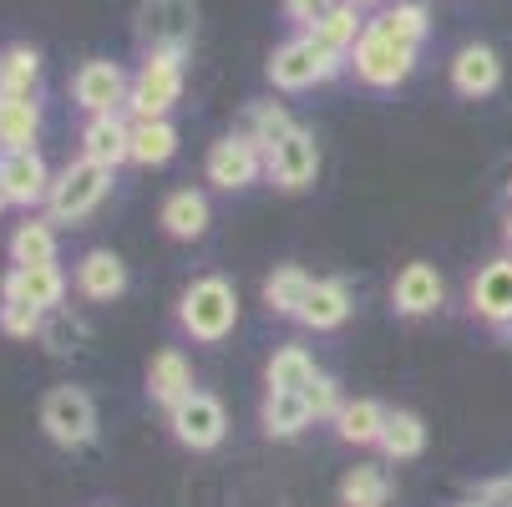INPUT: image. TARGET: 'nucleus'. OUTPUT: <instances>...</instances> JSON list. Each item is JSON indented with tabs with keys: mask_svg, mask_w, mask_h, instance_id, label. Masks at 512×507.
Returning a JSON list of instances; mask_svg holds the SVG:
<instances>
[{
	"mask_svg": "<svg viewBox=\"0 0 512 507\" xmlns=\"http://www.w3.org/2000/svg\"><path fill=\"white\" fill-rule=\"evenodd\" d=\"M178 325H183V335L198 340V345L229 340L234 325H239V289H234L224 274H198V279L183 289V300H178Z\"/></svg>",
	"mask_w": 512,
	"mask_h": 507,
	"instance_id": "f257e3e1",
	"label": "nucleus"
},
{
	"mask_svg": "<svg viewBox=\"0 0 512 507\" xmlns=\"http://www.w3.org/2000/svg\"><path fill=\"white\" fill-rule=\"evenodd\" d=\"M345 66H350V61L335 56L320 36L300 31V36H289V41L269 56V82H274L279 92H310V87L335 82Z\"/></svg>",
	"mask_w": 512,
	"mask_h": 507,
	"instance_id": "f03ea898",
	"label": "nucleus"
},
{
	"mask_svg": "<svg viewBox=\"0 0 512 507\" xmlns=\"http://www.w3.org/2000/svg\"><path fill=\"white\" fill-rule=\"evenodd\" d=\"M107 193H112V168H102L92 158H77V163H66L56 173L51 198H46V219L77 229L82 219H92V213L107 203Z\"/></svg>",
	"mask_w": 512,
	"mask_h": 507,
	"instance_id": "7ed1b4c3",
	"label": "nucleus"
},
{
	"mask_svg": "<svg viewBox=\"0 0 512 507\" xmlns=\"http://www.w3.org/2000/svg\"><path fill=\"white\" fill-rule=\"evenodd\" d=\"M183 97V56L178 51H148L142 66L132 71V92H127V112L132 122H153L168 117Z\"/></svg>",
	"mask_w": 512,
	"mask_h": 507,
	"instance_id": "20e7f679",
	"label": "nucleus"
},
{
	"mask_svg": "<svg viewBox=\"0 0 512 507\" xmlns=\"http://www.w3.org/2000/svg\"><path fill=\"white\" fill-rule=\"evenodd\" d=\"M97 401L82 386H51L41 396V431L61 452H82L97 442Z\"/></svg>",
	"mask_w": 512,
	"mask_h": 507,
	"instance_id": "39448f33",
	"label": "nucleus"
},
{
	"mask_svg": "<svg viewBox=\"0 0 512 507\" xmlns=\"http://www.w3.org/2000/svg\"><path fill=\"white\" fill-rule=\"evenodd\" d=\"M350 71H355V82L391 92V87H401L411 71H416V46L386 36L376 21H365V36H360L355 51H350Z\"/></svg>",
	"mask_w": 512,
	"mask_h": 507,
	"instance_id": "423d86ee",
	"label": "nucleus"
},
{
	"mask_svg": "<svg viewBox=\"0 0 512 507\" xmlns=\"http://www.w3.org/2000/svg\"><path fill=\"white\" fill-rule=\"evenodd\" d=\"M132 31H137L142 56H148V51L188 56V46L198 36V6H193V0H142L137 16H132Z\"/></svg>",
	"mask_w": 512,
	"mask_h": 507,
	"instance_id": "0eeeda50",
	"label": "nucleus"
},
{
	"mask_svg": "<svg viewBox=\"0 0 512 507\" xmlns=\"http://www.w3.org/2000/svg\"><path fill=\"white\" fill-rule=\"evenodd\" d=\"M168 426L188 452H213L229 437V411L213 391H188L178 406H168Z\"/></svg>",
	"mask_w": 512,
	"mask_h": 507,
	"instance_id": "6e6552de",
	"label": "nucleus"
},
{
	"mask_svg": "<svg viewBox=\"0 0 512 507\" xmlns=\"http://www.w3.org/2000/svg\"><path fill=\"white\" fill-rule=\"evenodd\" d=\"M264 178L284 193H305L315 178H320V142L310 127H295L284 132L274 148L264 153Z\"/></svg>",
	"mask_w": 512,
	"mask_h": 507,
	"instance_id": "1a4fd4ad",
	"label": "nucleus"
},
{
	"mask_svg": "<svg viewBox=\"0 0 512 507\" xmlns=\"http://www.w3.org/2000/svg\"><path fill=\"white\" fill-rule=\"evenodd\" d=\"M203 173L213 188H224V193H244L264 178V148H254V142L244 132H229V137H218L208 158H203Z\"/></svg>",
	"mask_w": 512,
	"mask_h": 507,
	"instance_id": "9d476101",
	"label": "nucleus"
},
{
	"mask_svg": "<svg viewBox=\"0 0 512 507\" xmlns=\"http://www.w3.org/2000/svg\"><path fill=\"white\" fill-rule=\"evenodd\" d=\"M127 92H132V77L117 66V61H82L77 77H71V102H77L87 117H102V112H122L127 107Z\"/></svg>",
	"mask_w": 512,
	"mask_h": 507,
	"instance_id": "9b49d317",
	"label": "nucleus"
},
{
	"mask_svg": "<svg viewBox=\"0 0 512 507\" xmlns=\"http://www.w3.org/2000/svg\"><path fill=\"white\" fill-rule=\"evenodd\" d=\"M0 183H6V193H11V208L31 213L51 198L56 173L46 168V158L36 148H11V153H0Z\"/></svg>",
	"mask_w": 512,
	"mask_h": 507,
	"instance_id": "f8f14e48",
	"label": "nucleus"
},
{
	"mask_svg": "<svg viewBox=\"0 0 512 507\" xmlns=\"http://www.w3.org/2000/svg\"><path fill=\"white\" fill-rule=\"evenodd\" d=\"M66 300V274L56 264H41V269H6V279H0V305H26V310H61Z\"/></svg>",
	"mask_w": 512,
	"mask_h": 507,
	"instance_id": "ddd939ff",
	"label": "nucleus"
},
{
	"mask_svg": "<svg viewBox=\"0 0 512 507\" xmlns=\"http://www.w3.org/2000/svg\"><path fill=\"white\" fill-rule=\"evenodd\" d=\"M391 305H396V315H406V320L436 315V310L447 305V279L436 274V264L411 259V264L396 274V284H391Z\"/></svg>",
	"mask_w": 512,
	"mask_h": 507,
	"instance_id": "4468645a",
	"label": "nucleus"
},
{
	"mask_svg": "<svg viewBox=\"0 0 512 507\" xmlns=\"http://www.w3.org/2000/svg\"><path fill=\"white\" fill-rule=\"evenodd\" d=\"M467 300H472V315H477V320H487V325L502 330V335L512 330V254L482 264V274H477L472 289H467Z\"/></svg>",
	"mask_w": 512,
	"mask_h": 507,
	"instance_id": "2eb2a0df",
	"label": "nucleus"
},
{
	"mask_svg": "<svg viewBox=\"0 0 512 507\" xmlns=\"http://www.w3.org/2000/svg\"><path fill=\"white\" fill-rule=\"evenodd\" d=\"M71 284H77V295L92 300V305H112L127 295V264L112 254V249H92L77 259V274H71Z\"/></svg>",
	"mask_w": 512,
	"mask_h": 507,
	"instance_id": "dca6fc26",
	"label": "nucleus"
},
{
	"mask_svg": "<svg viewBox=\"0 0 512 507\" xmlns=\"http://www.w3.org/2000/svg\"><path fill=\"white\" fill-rule=\"evenodd\" d=\"M497 87H502V56H497L492 46L472 41V46H462V51L452 56V92H457V97L477 102V97H492Z\"/></svg>",
	"mask_w": 512,
	"mask_h": 507,
	"instance_id": "f3484780",
	"label": "nucleus"
},
{
	"mask_svg": "<svg viewBox=\"0 0 512 507\" xmlns=\"http://www.w3.org/2000/svg\"><path fill=\"white\" fill-rule=\"evenodd\" d=\"M82 158L102 163V168H122L132 163V122L122 112H102V117H87L82 127Z\"/></svg>",
	"mask_w": 512,
	"mask_h": 507,
	"instance_id": "a211bd4d",
	"label": "nucleus"
},
{
	"mask_svg": "<svg viewBox=\"0 0 512 507\" xmlns=\"http://www.w3.org/2000/svg\"><path fill=\"white\" fill-rule=\"evenodd\" d=\"M158 224L173 234V239H203L208 234V224H213V208H208V193H198V188H173L168 198H163V213H158Z\"/></svg>",
	"mask_w": 512,
	"mask_h": 507,
	"instance_id": "6ab92c4d",
	"label": "nucleus"
},
{
	"mask_svg": "<svg viewBox=\"0 0 512 507\" xmlns=\"http://www.w3.org/2000/svg\"><path fill=\"white\" fill-rule=\"evenodd\" d=\"M355 310V295H350V284L345 279H315L310 289V300L300 310V325L305 330H340Z\"/></svg>",
	"mask_w": 512,
	"mask_h": 507,
	"instance_id": "aec40b11",
	"label": "nucleus"
},
{
	"mask_svg": "<svg viewBox=\"0 0 512 507\" xmlns=\"http://www.w3.org/2000/svg\"><path fill=\"white\" fill-rule=\"evenodd\" d=\"M188 391H198V386H193V366H188V355H183V350H173V345H168V350H158V355H153V366H148V396L168 411V406H178Z\"/></svg>",
	"mask_w": 512,
	"mask_h": 507,
	"instance_id": "412c9836",
	"label": "nucleus"
},
{
	"mask_svg": "<svg viewBox=\"0 0 512 507\" xmlns=\"http://www.w3.org/2000/svg\"><path fill=\"white\" fill-rule=\"evenodd\" d=\"M386 416H391V411H386L381 401H371V396H355V401H345V406H340L335 431H340V442H350V447H381Z\"/></svg>",
	"mask_w": 512,
	"mask_h": 507,
	"instance_id": "4be33fe9",
	"label": "nucleus"
},
{
	"mask_svg": "<svg viewBox=\"0 0 512 507\" xmlns=\"http://www.w3.org/2000/svg\"><path fill=\"white\" fill-rule=\"evenodd\" d=\"M310 289H315V274H305L300 264H279V269L264 279V305H269V315L300 320V310H305V300H310Z\"/></svg>",
	"mask_w": 512,
	"mask_h": 507,
	"instance_id": "5701e85b",
	"label": "nucleus"
},
{
	"mask_svg": "<svg viewBox=\"0 0 512 507\" xmlns=\"http://www.w3.org/2000/svg\"><path fill=\"white\" fill-rule=\"evenodd\" d=\"M11 264H16V269L56 264V224H51V219H36V213H26V219L16 224V234H11Z\"/></svg>",
	"mask_w": 512,
	"mask_h": 507,
	"instance_id": "b1692460",
	"label": "nucleus"
},
{
	"mask_svg": "<svg viewBox=\"0 0 512 507\" xmlns=\"http://www.w3.org/2000/svg\"><path fill=\"white\" fill-rule=\"evenodd\" d=\"M41 137V102L36 97H0V153L36 148Z\"/></svg>",
	"mask_w": 512,
	"mask_h": 507,
	"instance_id": "393cba45",
	"label": "nucleus"
},
{
	"mask_svg": "<svg viewBox=\"0 0 512 507\" xmlns=\"http://www.w3.org/2000/svg\"><path fill=\"white\" fill-rule=\"evenodd\" d=\"M173 153H178V127L168 117L132 122V163L137 168H163V163H173Z\"/></svg>",
	"mask_w": 512,
	"mask_h": 507,
	"instance_id": "a878e982",
	"label": "nucleus"
},
{
	"mask_svg": "<svg viewBox=\"0 0 512 507\" xmlns=\"http://www.w3.org/2000/svg\"><path fill=\"white\" fill-rule=\"evenodd\" d=\"M259 421H264L269 437L289 442V437H300V431H305L315 416H310V406H305V396H300V391H269V396H264Z\"/></svg>",
	"mask_w": 512,
	"mask_h": 507,
	"instance_id": "bb28decb",
	"label": "nucleus"
},
{
	"mask_svg": "<svg viewBox=\"0 0 512 507\" xmlns=\"http://www.w3.org/2000/svg\"><path fill=\"white\" fill-rule=\"evenodd\" d=\"M315 376H320V366H315V355L305 345H279L269 355V371H264L269 391H305Z\"/></svg>",
	"mask_w": 512,
	"mask_h": 507,
	"instance_id": "cd10ccee",
	"label": "nucleus"
},
{
	"mask_svg": "<svg viewBox=\"0 0 512 507\" xmlns=\"http://www.w3.org/2000/svg\"><path fill=\"white\" fill-rule=\"evenodd\" d=\"M41 92V56L31 46L0 51V97H36Z\"/></svg>",
	"mask_w": 512,
	"mask_h": 507,
	"instance_id": "c85d7f7f",
	"label": "nucleus"
},
{
	"mask_svg": "<svg viewBox=\"0 0 512 507\" xmlns=\"http://www.w3.org/2000/svg\"><path fill=\"white\" fill-rule=\"evenodd\" d=\"M381 452L391 462H411L426 452V421L416 411H391L386 416V431H381Z\"/></svg>",
	"mask_w": 512,
	"mask_h": 507,
	"instance_id": "c756f323",
	"label": "nucleus"
},
{
	"mask_svg": "<svg viewBox=\"0 0 512 507\" xmlns=\"http://www.w3.org/2000/svg\"><path fill=\"white\" fill-rule=\"evenodd\" d=\"M386 497H391V477H386V467H350L345 477H340V502L345 507H386Z\"/></svg>",
	"mask_w": 512,
	"mask_h": 507,
	"instance_id": "7c9ffc66",
	"label": "nucleus"
},
{
	"mask_svg": "<svg viewBox=\"0 0 512 507\" xmlns=\"http://www.w3.org/2000/svg\"><path fill=\"white\" fill-rule=\"evenodd\" d=\"M295 127H300V122L289 117V112H284L279 102H254V107L244 112V127H239V132H244V137L254 142V148H264V153H269L274 142H279L284 132H295Z\"/></svg>",
	"mask_w": 512,
	"mask_h": 507,
	"instance_id": "2f4dec72",
	"label": "nucleus"
},
{
	"mask_svg": "<svg viewBox=\"0 0 512 507\" xmlns=\"http://www.w3.org/2000/svg\"><path fill=\"white\" fill-rule=\"evenodd\" d=\"M310 36H320L335 56H345L350 61V51H355V41L365 36V21H360V6H345V0H340V6H330V16L310 31Z\"/></svg>",
	"mask_w": 512,
	"mask_h": 507,
	"instance_id": "473e14b6",
	"label": "nucleus"
},
{
	"mask_svg": "<svg viewBox=\"0 0 512 507\" xmlns=\"http://www.w3.org/2000/svg\"><path fill=\"white\" fill-rule=\"evenodd\" d=\"M376 26H381L386 36H396V41H406V46L421 51V41H426V31H431V16H426V6H416V0H401V6H391V11L376 16Z\"/></svg>",
	"mask_w": 512,
	"mask_h": 507,
	"instance_id": "72a5a7b5",
	"label": "nucleus"
},
{
	"mask_svg": "<svg viewBox=\"0 0 512 507\" xmlns=\"http://www.w3.org/2000/svg\"><path fill=\"white\" fill-rule=\"evenodd\" d=\"M300 396H305V406H310V416H315V421H335V416H340V406H345V396H340L335 376H325V371H320Z\"/></svg>",
	"mask_w": 512,
	"mask_h": 507,
	"instance_id": "f704fd0d",
	"label": "nucleus"
},
{
	"mask_svg": "<svg viewBox=\"0 0 512 507\" xmlns=\"http://www.w3.org/2000/svg\"><path fill=\"white\" fill-rule=\"evenodd\" d=\"M41 330H46V315H41V310L0 305V335H11V340H36Z\"/></svg>",
	"mask_w": 512,
	"mask_h": 507,
	"instance_id": "c9c22d12",
	"label": "nucleus"
},
{
	"mask_svg": "<svg viewBox=\"0 0 512 507\" xmlns=\"http://www.w3.org/2000/svg\"><path fill=\"white\" fill-rule=\"evenodd\" d=\"M82 335H87V330H82L77 320H71L66 310H51V315H46V330H41V340H46V345H51L56 355H71V350H77V340H82Z\"/></svg>",
	"mask_w": 512,
	"mask_h": 507,
	"instance_id": "e433bc0d",
	"label": "nucleus"
},
{
	"mask_svg": "<svg viewBox=\"0 0 512 507\" xmlns=\"http://www.w3.org/2000/svg\"><path fill=\"white\" fill-rule=\"evenodd\" d=\"M330 6H340V0H284V16L295 21L300 31H315L330 16Z\"/></svg>",
	"mask_w": 512,
	"mask_h": 507,
	"instance_id": "4c0bfd02",
	"label": "nucleus"
},
{
	"mask_svg": "<svg viewBox=\"0 0 512 507\" xmlns=\"http://www.w3.org/2000/svg\"><path fill=\"white\" fill-rule=\"evenodd\" d=\"M477 497H482L487 507H512V477H492V482H482Z\"/></svg>",
	"mask_w": 512,
	"mask_h": 507,
	"instance_id": "58836bf2",
	"label": "nucleus"
},
{
	"mask_svg": "<svg viewBox=\"0 0 512 507\" xmlns=\"http://www.w3.org/2000/svg\"><path fill=\"white\" fill-rule=\"evenodd\" d=\"M11 208V193H6V183H0V213H6Z\"/></svg>",
	"mask_w": 512,
	"mask_h": 507,
	"instance_id": "ea45409f",
	"label": "nucleus"
},
{
	"mask_svg": "<svg viewBox=\"0 0 512 507\" xmlns=\"http://www.w3.org/2000/svg\"><path fill=\"white\" fill-rule=\"evenodd\" d=\"M345 6H360L365 11V6H376V0H345Z\"/></svg>",
	"mask_w": 512,
	"mask_h": 507,
	"instance_id": "a19ab883",
	"label": "nucleus"
},
{
	"mask_svg": "<svg viewBox=\"0 0 512 507\" xmlns=\"http://www.w3.org/2000/svg\"><path fill=\"white\" fill-rule=\"evenodd\" d=\"M462 507H487V502H482V497H472V502H462Z\"/></svg>",
	"mask_w": 512,
	"mask_h": 507,
	"instance_id": "79ce46f5",
	"label": "nucleus"
},
{
	"mask_svg": "<svg viewBox=\"0 0 512 507\" xmlns=\"http://www.w3.org/2000/svg\"><path fill=\"white\" fill-rule=\"evenodd\" d=\"M507 239H512V219H507Z\"/></svg>",
	"mask_w": 512,
	"mask_h": 507,
	"instance_id": "37998d69",
	"label": "nucleus"
}]
</instances>
